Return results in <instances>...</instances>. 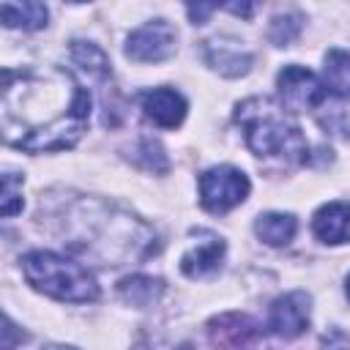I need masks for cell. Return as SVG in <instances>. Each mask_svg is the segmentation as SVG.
Returning a JSON list of instances; mask_svg holds the SVG:
<instances>
[{
	"instance_id": "cell-1",
	"label": "cell",
	"mask_w": 350,
	"mask_h": 350,
	"mask_svg": "<svg viewBox=\"0 0 350 350\" xmlns=\"http://www.w3.org/2000/svg\"><path fill=\"white\" fill-rule=\"evenodd\" d=\"M90 90L63 66L3 68L0 131L8 148L57 153L74 148L90 123Z\"/></svg>"
},
{
	"instance_id": "cell-2",
	"label": "cell",
	"mask_w": 350,
	"mask_h": 350,
	"mask_svg": "<svg viewBox=\"0 0 350 350\" xmlns=\"http://www.w3.org/2000/svg\"><path fill=\"white\" fill-rule=\"evenodd\" d=\"M38 219L74 254L98 265L120 268L159 252L156 230L148 221L96 194H46L41 197Z\"/></svg>"
},
{
	"instance_id": "cell-3",
	"label": "cell",
	"mask_w": 350,
	"mask_h": 350,
	"mask_svg": "<svg viewBox=\"0 0 350 350\" xmlns=\"http://www.w3.org/2000/svg\"><path fill=\"white\" fill-rule=\"evenodd\" d=\"M235 123L243 131L249 150L260 159H279L287 164L309 161V142L293 112L271 96H249L235 104Z\"/></svg>"
},
{
	"instance_id": "cell-4",
	"label": "cell",
	"mask_w": 350,
	"mask_h": 350,
	"mask_svg": "<svg viewBox=\"0 0 350 350\" xmlns=\"http://www.w3.org/2000/svg\"><path fill=\"white\" fill-rule=\"evenodd\" d=\"M19 268H22L25 282L36 293H44L55 301L90 304L101 293L96 276L82 262H77L74 257L49 252V249H33L22 254Z\"/></svg>"
},
{
	"instance_id": "cell-5",
	"label": "cell",
	"mask_w": 350,
	"mask_h": 350,
	"mask_svg": "<svg viewBox=\"0 0 350 350\" xmlns=\"http://www.w3.org/2000/svg\"><path fill=\"white\" fill-rule=\"evenodd\" d=\"M197 189H200V205L205 211L227 213L249 197L252 183H249V175L243 170H238L232 164H216L200 175Z\"/></svg>"
},
{
	"instance_id": "cell-6",
	"label": "cell",
	"mask_w": 350,
	"mask_h": 350,
	"mask_svg": "<svg viewBox=\"0 0 350 350\" xmlns=\"http://www.w3.org/2000/svg\"><path fill=\"white\" fill-rule=\"evenodd\" d=\"M276 98L290 112H312L323 107V101L328 98V88L314 71L290 63L276 74Z\"/></svg>"
},
{
	"instance_id": "cell-7",
	"label": "cell",
	"mask_w": 350,
	"mask_h": 350,
	"mask_svg": "<svg viewBox=\"0 0 350 350\" xmlns=\"http://www.w3.org/2000/svg\"><path fill=\"white\" fill-rule=\"evenodd\" d=\"M123 52L134 63H164L178 52V33L167 19L145 22L129 33Z\"/></svg>"
},
{
	"instance_id": "cell-8",
	"label": "cell",
	"mask_w": 350,
	"mask_h": 350,
	"mask_svg": "<svg viewBox=\"0 0 350 350\" xmlns=\"http://www.w3.org/2000/svg\"><path fill=\"white\" fill-rule=\"evenodd\" d=\"M200 52H202V60L221 77L227 79H238V77H246L254 66V52L241 41V38H232V36H213V38H205L200 44Z\"/></svg>"
},
{
	"instance_id": "cell-9",
	"label": "cell",
	"mask_w": 350,
	"mask_h": 350,
	"mask_svg": "<svg viewBox=\"0 0 350 350\" xmlns=\"http://www.w3.org/2000/svg\"><path fill=\"white\" fill-rule=\"evenodd\" d=\"M312 320V295L293 290L279 295L268 309V331L279 339H295L309 328Z\"/></svg>"
},
{
	"instance_id": "cell-10",
	"label": "cell",
	"mask_w": 350,
	"mask_h": 350,
	"mask_svg": "<svg viewBox=\"0 0 350 350\" xmlns=\"http://www.w3.org/2000/svg\"><path fill=\"white\" fill-rule=\"evenodd\" d=\"M205 328H208V339L221 347H243V345L257 342L262 334L260 323L243 312H221L211 317Z\"/></svg>"
},
{
	"instance_id": "cell-11",
	"label": "cell",
	"mask_w": 350,
	"mask_h": 350,
	"mask_svg": "<svg viewBox=\"0 0 350 350\" xmlns=\"http://www.w3.org/2000/svg\"><path fill=\"white\" fill-rule=\"evenodd\" d=\"M139 107L150 123L159 129H178L189 112L186 98L175 88H153L139 96Z\"/></svg>"
},
{
	"instance_id": "cell-12",
	"label": "cell",
	"mask_w": 350,
	"mask_h": 350,
	"mask_svg": "<svg viewBox=\"0 0 350 350\" xmlns=\"http://www.w3.org/2000/svg\"><path fill=\"white\" fill-rule=\"evenodd\" d=\"M224 254H227V243L219 235L205 232V241H197L194 246H189L180 257V271L189 279H208L213 273L221 271L224 265Z\"/></svg>"
},
{
	"instance_id": "cell-13",
	"label": "cell",
	"mask_w": 350,
	"mask_h": 350,
	"mask_svg": "<svg viewBox=\"0 0 350 350\" xmlns=\"http://www.w3.org/2000/svg\"><path fill=\"white\" fill-rule=\"evenodd\" d=\"M312 232L328 246L350 243V202L336 200L320 205L312 216Z\"/></svg>"
},
{
	"instance_id": "cell-14",
	"label": "cell",
	"mask_w": 350,
	"mask_h": 350,
	"mask_svg": "<svg viewBox=\"0 0 350 350\" xmlns=\"http://www.w3.org/2000/svg\"><path fill=\"white\" fill-rule=\"evenodd\" d=\"M49 22L44 0H3V25L11 30H41Z\"/></svg>"
},
{
	"instance_id": "cell-15",
	"label": "cell",
	"mask_w": 350,
	"mask_h": 350,
	"mask_svg": "<svg viewBox=\"0 0 350 350\" xmlns=\"http://www.w3.org/2000/svg\"><path fill=\"white\" fill-rule=\"evenodd\" d=\"M254 232L262 243L279 249V246H287L295 232H298V219L293 213H282V211H268V213H260L254 219Z\"/></svg>"
},
{
	"instance_id": "cell-16",
	"label": "cell",
	"mask_w": 350,
	"mask_h": 350,
	"mask_svg": "<svg viewBox=\"0 0 350 350\" xmlns=\"http://www.w3.org/2000/svg\"><path fill=\"white\" fill-rule=\"evenodd\" d=\"M323 82L331 96L350 101V52L328 49L323 57Z\"/></svg>"
},
{
	"instance_id": "cell-17",
	"label": "cell",
	"mask_w": 350,
	"mask_h": 350,
	"mask_svg": "<svg viewBox=\"0 0 350 350\" xmlns=\"http://www.w3.org/2000/svg\"><path fill=\"white\" fill-rule=\"evenodd\" d=\"M118 293L123 301H129L131 306H150L161 293H164V282L161 279H153V276H129L118 284Z\"/></svg>"
},
{
	"instance_id": "cell-18",
	"label": "cell",
	"mask_w": 350,
	"mask_h": 350,
	"mask_svg": "<svg viewBox=\"0 0 350 350\" xmlns=\"http://www.w3.org/2000/svg\"><path fill=\"white\" fill-rule=\"evenodd\" d=\"M71 60L82 71H88V77H93V79H107L112 74L109 57L104 55V49H98L90 41H71Z\"/></svg>"
},
{
	"instance_id": "cell-19",
	"label": "cell",
	"mask_w": 350,
	"mask_h": 350,
	"mask_svg": "<svg viewBox=\"0 0 350 350\" xmlns=\"http://www.w3.org/2000/svg\"><path fill=\"white\" fill-rule=\"evenodd\" d=\"M304 30V14L298 11H287V14H276L268 25V41L273 46H290Z\"/></svg>"
},
{
	"instance_id": "cell-20",
	"label": "cell",
	"mask_w": 350,
	"mask_h": 350,
	"mask_svg": "<svg viewBox=\"0 0 350 350\" xmlns=\"http://www.w3.org/2000/svg\"><path fill=\"white\" fill-rule=\"evenodd\" d=\"M131 159H134V164H139L142 170H150V172H167L170 170V159H167L161 142L153 137H142L134 145Z\"/></svg>"
},
{
	"instance_id": "cell-21",
	"label": "cell",
	"mask_w": 350,
	"mask_h": 350,
	"mask_svg": "<svg viewBox=\"0 0 350 350\" xmlns=\"http://www.w3.org/2000/svg\"><path fill=\"white\" fill-rule=\"evenodd\" d=\"M22 186H25V175L5 170L3 172V194H0V213L5 219L16 216L22 211Z\"/></svg>"
},
{
	"instance_id": "cell-22",
	"label": "cell",
	"mask_w": 350,
	"mask_h": 350,
	"mask_svg": "<svg viewBox=\"0 0 350 350\" xmlns=\"http://www.w3.org/2000/svg\"><path fill=\"white\" fill-rule=\"evenodd\" d=\"M183 5H186L191 25H205L216 8L227 5V0H183Z\"/></svg>"
},
{
	"instance_id": "cell-23",
	"label": "cell",
	"mask_w": 350,
	"mask_h": 350,
	"mask_svg": "<svg viewBox=\"0 0 350 350\" xmlns=\"http://www.w3.org/2000/svg\"><path fill=\"white\" fill-rule=\"evenodd\" d=\"M227 5H230V11H232L235 16L249 19V16L254 14V8H257V0H232V3H227Z\"/></svg>"
},
{
	"instance_id": "cell-24",
	"label": "cell",
	"mask_w": 350,
	"mask_h": 350,
	"mask_svg": "<svg viewBox=\"0 0 350 350\" xmlns=\"http://www.w3.org/2000/svg\"><path fill=\"white\" fill-rule=\"evenodd\" d=\"M345 290H347V298H350V276H347V282H345Z\"/></svg>"
},
{
	"instance_id": "cell-25",
	"label": "cell",
	"mask_w": 350,
	"mask_h": 350,
	"mask_svg": "<svg viewBox=\"0 0 350 350\" xmlns=\"http://www.w3.org/2000/svg\"><path fill=\"white\" fill-rule=\"evenodd\" d=\"M68 3H88V0H68Z\"/></svg>"
}]
</instances>
